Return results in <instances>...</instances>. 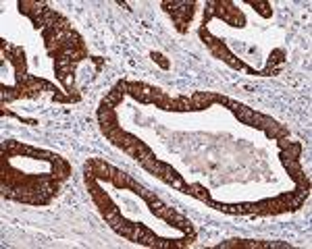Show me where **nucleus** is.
I'll use <instances>...</instances> for the list:
<instances>
[{
  "label": "nucleus",
  "mask_w": 312,
  "mask_h": 249,
  "mask_svg": "<svg viewBox=\"0 0 312 249\" xmlns=\"http://www.w3.org/2000/svg\"><path fill=\"white\" fill-rule=\"evenodd\" d=\"M217 247H290V243H267V241H244V239H231L225 241Z\"/></svg>",
  "instance_id": "f257e3e1"
},
{
  "label": "nucleus",
  "mask_w": 312,
  "mask_h": 249,
  "mask_svg": "<svg viewBox=\"0 0 312 249\" xmlns=\"http://www.w3.org/2000/svg\"><path fill=\"white\" fill-rule=\"evenodd\" d=\"M150 56H152V61H154V62H158V64L162 66V69H169V66H171V62L167 61V56H165V54L154 52V50H152V52H150Z\"/></svg>",
  "instance_id": "f03ea898"
}]
</instances>
